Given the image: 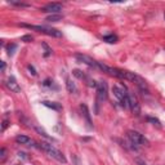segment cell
Instances as JSON below:
<instances>
[{"instance_id":"1","label":"cell","mask_w":165,"mask_h":165,"mask_svg":"<svg viewBox=\"0 0 165 165\" xmlns=\"http://www.w3.org/2000/svg\"><path fill=\"white\" fill-rule=\"evenodd\" d=\"M108 97V85L105 80H101L97 85V99H95V114L99 112V106Z\"/></svg>"},{"instance_id":"2","label":"cell","mask_w":165,"mask_h":165,"mask_svg":"<svg viewBox=\"0 0 165 165\" xmlns=\"http://www.w3.org/2000/svg\"><path fill=\"white\" fill-rule=\"evenodd\" d=\"M39 147H40L43 151H45L50 157H53L54 160H57V161H60V163H62V164H66V163H67L66 156L60 151V150H57L54 146H53V144L47 143V142H41Z\"/></svg>"},{"instance_id":"3","label":"cell","mask_w":165,"mask_h":165,"mask_svg":"<svg viewBox=\"0 0 165 165\" xmlns=\"http://www.w3.org/2000/svg\"><path fill=\"white\" fill-rule=\"evenodd\" d=\"M22 27H27L30 30H35L39 31L41 34H45V35H49L53 37H61L62 36V32L58 31L57 28H53V27H48V26H36V25H25V23H21Z\"/></svg>"},{"instance_id":"4","label":"cell","mask_w":165,"mask_h":165,"mask_svg":"<svg viewBox=\"0 0 165 165\" xmlns=\"http://www.w3.org/2000/svg\"><path fill=\"white\" fill-rule=\"evenodd\" d=\"M112 92H114V95L116 97V98L119 99V102L121 103V106L123 107H129V97H128V90L127 89H121L119 88V86H114L112 88Z\"/></svg>"},{"instance_id":"5","label":"cell","mask_w":165,"mask_h":165,"mask_svg":"<svg viewBox=\"0 0 165 165\" xmlns=\"http://www.w3.org/2000/svg\"><path fill=\"white\" fill-rule=\"evenodd\" d=\"M128 138L130 139V142L134 144H141V146H148L150 142L146 137H143L141 133L135 132V130H129L128 132Z\"/></svg>"},{"instance_id":"6","label":"cell","mask_w":165,"mask_h":165,"mask_svg":"<svg viewBox=\"0 0 165 165\" xmlns=\"http://www.w3.org/2000/svg\"><path fill=\"white\" fill-rule=\"evenodd\" d=\"M128 97H129V107L130 110H132V112L134 115H139L141 112V106L138 103V99H137V97H135L132 92H128Z\"/></svg>"},{"instance_id":"7","label":"cell","mask_w":165,"mask_h":165,"mask_svg":"<svg viewBox=\"0 0 165 165\" xmlns=\"http://www.w3.org/2000/svg\"><path fill=\"white\" fill-rule=\"evenodd\" d=\"M40 11L45 13H50V14H60V12L62 11V5L60 3H49L45 7H43Z\"/></svg>"},{"instance_id":"8","label":"cell","mask_w":165,"mask_h":165,"mask_svg":"<svg viewBox=\"0 0 165 165\" xmlns=\"http://www.w3.org/2000/svg\"><path fill=\"white\" fill-rule=\"evenodd\" d=\"M5 85L7 88L11 90V92H14V93H21V86L18 85V82L16 80V77L14 76H9L7 81H5Z\"/></svg>"},{"instance_id":"9","label":"cell","mask_w":165,"mask_h":165,"mask_svg":"<svg viewBox=\"0 0 165 165\" xmlns=\"http://www.w3.org/2000/svg\"><path fill=\"white\" fill-rule=\"evenodd\" d=\"M75 58L79 62H81V63H85V65H88L90 67H98V65H97V62L93 60V58H90L89 56H85V54H76Z\"/></svg>"},{"instance_id":"10","label":"cell","mask_w":165,"mask_h":165,"mask_svg":"<svg viewBox=\"0 0 165 165\" xmlns=\"http://www.w3.org/2000/svg\"><path fill=\"white\" fill-rule=\"evenodd\" d=\"M80 110H81V114L85 119V123H86V128L88 129H93V124H92V119H90V114H89V110H88V106L86 105H80Z\"/></svg>"},{"instance_id":"11","label":"cell","mask_w":165,"mask_h":165,"mask_svg":"<svg viewBox=\"0 0 165 165\" xmlns=\"http://www.w3.org/2000/svg\"><path fill=\"white\" fill-rule=\"evenodd\" d=\"M43 106H45L48 108H52L54 111H62V105L61 103H57V102H49V101H43L41 102Z\"/></svg>"},{"instance_id":"12","label":"cell","mask_w":165,"mask_h":165,"mask_svg":"<svg viewBox=\"0 0 165 165\" xmlns=\"http://www.w3.org/2000/svg\"><path fill=\"white\" fill-rule=\"evenodd\" d=\"M16 142L21 143V144H27V146H31V143H34V141L31 138H28L27 135H17L16 137Z\"/></svg>"},{"instance_id":"13","label":"cell","mask_w":165,"mask_h":165,"mask_svg":"<svg viewBox=\"0 0 165 165\" xmlns=\"http://www.w3.org/2000/svg\"><path fill=\"white\" fill-rule=\"evenodd\" d=\"M66 86H67L69 93H71V94H76L77 93V86L75 85V82L72 81L71 79H67L66 80Z\"/></svg>"},{"instance_id":"14","label":"cell","mask_w":165,"mask_h":165,"mask_svg":"<svg viewBox=\"0 0 165 165\" xmlns=\"http://www.w3.org/2000/svg\"><path fill=\"white\" fill-rule=\"evenodd\" d=\"M62 18H63L62 14H50V16L47 17L45 21H48V22H58V21H61Z\"/></svg>"},{"instance_id":"15","label":"cell","mask_w":165,"mask_h":165,"mask_svg":"<svg viewBox=\"0 0 165 165\" xmlns=\"http://www.w3.org/2000/svg\"><path fill=\"white\" fill-rule=\"evenodd\" d=\"M35 130H36V132H37L39 134H40V135H43V137H44V138L49 139V141H53V138H52L50 135L48 134V133H47V132H45V130L43 129V128H40V127H35Z\"/></svg>"},{"instance_id":"16","label":"cell","mask_w":165,"mask_h":165,"mask_svg":"<svg viewBox=\"0 0 165 165\" xmlns=\"http://www.w3.org/2000/svg\"><path fill=\"white\" fill-rule=\"evenodd\" d=\"M146 120L148 121V123H151L152 125H156L157 128H161V123H160L159 119H156V118H151V116H147Z\"/></svg>"},{"instance_id":"17","label":"cell","mask_w":165,"mask_h":165,"mask_svg":"<svg viewBox=\"0 0 165 165\" xmlns=\"http://www.w3.org/2000/svg\"><path fill=\"white\" fill-rule=\"evenodd\" d=\"M103 40L110 43V44H114V43L118 41V36H116V35H107V36L103 37Z\"/></svg>"},{"instance_id":"18","label":"cell","mask_w":165,"mask_h":165,"mask_svg":"<svg viewBox=\"0 0 165 165\" xmlns=\"http://www.w3.org/2000/svg\"><path fill=\"white\" fill-rule=\"evenodd\" d=\"M72 74H74L77 79H80V80H85V77H86V75L82 74V71H80V70H74V71H72Z\"/></svg>"},{"instance_id":"19","label":"cell","mask_w":165,"mask_h":165,"mask_svg":"<svg viewBox=\"0 0 165 165\" xmlns=\"http://www.w3.org/2000/svg\"><path fill=\"white\" fill-rule=\"evenodd\" d=\"M43 48L45 49V53H44V57H49L52 54V48H49V45L47 44V43H43Z\"/></svg>"},{"instance_id":"20","label":"cell","mask_w":165,"mask_h":165,"mask_svg":"<svg viewBox=\"0 0 165 165\" xmlns=\"http://www.w3.org/2000/svg\"><path fill=\"white\" fill-rule=\"evenodd\" d=\"M17 49V45L16 44H9L8 47H7V50H8V54L9 56H13V53H14V50Z\"/></svg>"},{"instance_id":"21","label":"cell","mask_w":165,"mask_h":165,"mask_svg":"<svg viewBox=\"0 0 165 165\" xmlns=\"http://www.w3.org/2000/svg\"><path fill=\"white\" fill-rule=\"evenodd\" d=\"M32 40H34V37L31 35H25L21 37V41H25V43H31Z\"/></svg>"},{"instance_id":"22","label":"cell","mask_w":165,"mask_h":165,"mask_svg":"<svg viewBox=\"0 0 165 165\" xmlns=\"http://www.w3.org/2000/svg\"><path fill=\"white\" fill-rule=\"evenodd\" d=\"M27 69H28V71H30V74H31V75H34V76L36 75V70H35V67H34L32 65H28V66H27Z\"/></svg>"},{"instance_id":"23","label":"cell","mask_w":165,"mask_h":165,"mask_svg":"<svg viewBox=\"0 0 165 165\" xmlns=\"http://www.w3.org/2000/svg\"><path fill=\"white\" fill-rule=\"evenodd\" d=\"M13 5H18V7H28V4H25V3H19V2H9Z\"/></svg>"},{"instance_id":"24","label":"cell","mask_w":165,"mask_h":165,"mask_svg":"<svg viewBox=\"0 0 165 165\" xmlns=\"http://www.w3.org/2000/svg\"><path fill=\"white\" fill-rule=\"evenodd\" d=\"M43 85H44V86H52L53 85V80L47 79V80H44V82H43Z\"/></svg>"},{"instance_id":"25","label":"cell","mask_w":165,"mask_h":165,"mask_svg":"<svg viewBox=\"0 0 165 165\" xmlns=\"http://www.w3.org/2000/svg\"><path fill=\"white\" fill-rule=\"evenodd\" d=\"M135 163H137L138 165H147L146 163H144V161H143V160H142V159H139V157H135Z\"/></svg>"},{"instance_id":"26","label":"cell","mask_w":165,"mask_h":165,"mask_svg":"<svg viewBox=\"0 0 165 165\" xmlns=\"http://www.w3.org/2000/svg\"><path fill=\"white\" fill-rule=\"evenodd\" d=\"M0 154H2L0 156H2V161H3V160L5 159V156H7V155H5V148H2V150H0Z\"/></svg>"},{"instance_id":"27","label":"cell","mask_w":165,"mask_h":165,"mask_svg":"<svg viewBox=\"0 0 165 165\" xmlns=\"http://www.w3.org/2000/svg\"><path fill=\"white\" fill-rule=\"evenodd\" d=\"M8 125H9V121H8V120H4V121H3V127H2V130H3V132L5 130V128L8 127Z\"/></svg>"},{"instance_id":"28","label":"cell","mask_w":165,"mask_h":165,"mask_svg":"<svg viewBox=\"0 0 165 165\" xmlns=\"http://www.w3.org/2000/svg\"><path fill=\"white\" fill-rule=\"evenodd\" d=\"M5 67H7V66H5V62H3V61L0 62V69H2V72L5 71Z\"/></svg>"},{"instance_id":"29","label":"cell","mask_w":165,"mask_h":165,"mask_svg":"<svg viewBox=\"0 0 165 165\" xmlns=\"http://www.w3.org/2000/svg\"><path fill=\"white\" fill-rule=\"evenodd\" d=\"M164 17H165V16H164Z\"/></svg>"}]
</instances>
